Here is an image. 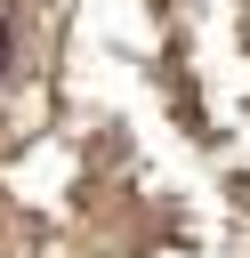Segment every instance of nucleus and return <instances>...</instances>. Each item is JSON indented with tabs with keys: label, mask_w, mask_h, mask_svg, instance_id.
<instances>
[{
	"label": "nucleus",
	"mask_w": 250,
	"mask_h": 258,
	"mask_svg": "<svg viewBox=\"0 0 250 258\" xmlns=\"http://www.w3.org/2000/svg\"><path fill=\"white\" fill-rule=\"evenodd\" d=\"M8 56H16V40H8V16H0V73H8Z\"/></svg>",
	"instance_id": "nucleus-1"
}]
</instances>
